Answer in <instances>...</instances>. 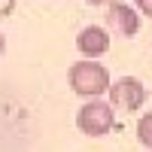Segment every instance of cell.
I'll return each mask as SVG.
<instances>
[{
    "label": "cell",
    "mask_w": 152,
    "mask_h": 152,
    "mask_svg": "<svg viewBox=\"0 0 152 152\" xmlns=\"http://www.w3.org/2000/svg\"><path fill=\"white\" fill-rule=\"evenodd\" d=\"M67 82L76 94L97 100L104 91H110V73L104 64H94V61H76V64L67 70Z\"/></svg>",
    "instance_id": "cell-1"
},
{
    "label": "cell",
    "mask_w": 152,
    "mask_h": 152,
    "mask_svg": "<svg viewBox=\"0 0 152 152\" xmlns=\"http://www.w3.org/2000/svg\"><path fill=\"white\" fill-rule=\"evenodd\" d=\"M113 125H116V113L104 100H88L79 110V116H76V128L85 137H104Z\"/></svg>",
    "instance_id": "cell-2"
},
{
    "label": "cell",
    "mask_w": 152,
    "mask_h": 152,
    "mask_svg": "<svg viewBox=\"0 0 152 152\" xmlns=\"http://www.w3.org/2000/svg\"><path fill=\"white\" fill-rule=\"evenodd\" d=\"M107 94H110V107H119L125 113H137L143 107V100H146V88L134 76H122V79H116L110 85Z\"/></svg>",
    "instance_id": "cell-3"
},
{
    "label": "cell",
    "mask_w": 152,
    "mask_h": 152,
    "mask_svg": "<svg viewBox=\"0 0 152 152\" xmlns=\"http://www.w3.org/2000/svg\"><path fill=\"white\" fill-rule=\"evenodd\" d=\"M76 49L91 61V58L104 55L107 49H110V34H107L104 28H97V24H91V28L79 31V37H76Z\"/></svg>",
    "instance_id": "cell-4"
},
{
    "label": "cell",
    "mask_w": 152,
    "mask_h": 152,
    "mask_svg": "<svg viewBox=\"0 0 152 152\" xmlns=\"http://www.w3.org/2000/svg\"><path fill=\"white\" fill-rule=\"evenodd\" d=\"M107 18H110V24H113L122 37H134L137 31H140V15H137L128 3H113Z\"/></svg>",
    "instance_id": "cell-5"
},
{
    "label": "cell",
    "mask_w": 152,
    "mask_h": 152,
    "mask_svg": "<svg viewBox=\"0 0 152 152\" xmlns=\"http://www.w3.org/2000/svg\"><path fill=\"white\" fill-rule=\"evenodd\" d=\"M137 140H140L146 149H152V113L140 116V122H137Z\"/></svg>",
    "instance_id": "cell-6"
},
{
    "label": "cell",
    "mask_w": 152,
    "mask_h": 152,
    "mask_svg": "<svg viewBox=\"0 0 152 152\" xmlns=\"http://www.w3.org/2000/svg\"><path fill=\"white\" fill-rule=\"evenodd\" d=\"M134 3H137V9H140L143 15H149V18H152V0H134Z\"/></svg>",
    "instance_id": "cell-7"
},
{
    "label": "cell",
    "mask_w": 152,
    "mask_h": 152,
    "mask_svg": "<svg viewBox=\"0 0 152 152\" xmlns=\"http://www.w3.org/2000/svg\"><path fill=\"white\" fill-rule=\"evenodd\" d=\"M85 3H91V6H100V3H119V0H85Z\"/></svg>",
    "instance_id": "cell-8"
},
{
    "label": "cell",
    "mask_w": 152,
    "mask_h": 152,
    "mask_svg": "<svg viewBox=\"0 0 152 152\" xmlns=\"http://www.w3.org/2000/svg\"><path fill=\"white\" fill-rule=\"evenodd\" d=\"M3 46H6V40H3V34H0V55H3Z\"/></svg>",
    "instance_id": "cell-9"
}]
</instances>
